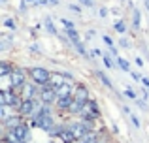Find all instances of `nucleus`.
<instances>
[{"mask_svg": "<svg viewBox=\"0 0 149 143\" xmlns=\"http://www.w3.org/2000/svg\"><path fill=\"white\" fill-rule=\"evenodd\" d=\"M0 104H2V106H10V107H13V109L19 111L23 100H21V96H19L17 90H0Z\"/></svg>", "mask_w": 149, "mask_h": 143, "instance_id": "1", "label": "nucleus"}, {"mask_svg": "<svg viewBox=\"0 0 149 143\" xmlns=\"http://www.w3.org/2000/svg\"><path fill=\"white\" fill-rule=\"evenodd\" d=\"M77 117H79V119H87V121H96V119L100 117V109H98V106H96L95 100L85 102Z\"/></svg>", "mask_w": 149, "mask_h": 143, "instance_id": "2", "label": "nucleus"}, {"mask_svg": "<svg viewBox=\"0 0 149 143\" xmlns=\"http://www.w3.org/2000/svg\"><path fill=\"white\" fill-rule=\"evenodd\" d=\"M29 75H30V79H32V83L40 85V87L49 85V79H51V73L45 70V68H40V66L30 68V70H29Z\"/></svg>", "mask_w": 149, "mask_h": 143, "instance_id": "3", "label": "nucleus"}, {"mask_svg": "<svg viewBox=\"0 0 149 143\" xmlns=\"http://www.w3.org/2000/svg\"><path fill=\"white\" fill-rule=\"evenodd\" d=\"M19 96H21V100L25 102V100H34L36 96H40V85H36V83H29L26 81L25 85H23L21 88H19Z\"/></svg>", "mask_w": 149, "mask_h": 143, "instance_id": "4", "label": "nucleus"}, {"mask_svg": "<svg viewBox=\"0 0 149 143\" xmlns=\"http://www.w3.org/2000/svg\"><path fill=\"white\" fill-rule=\"evenodd\" d=\"M26 75H29V72H26V70H23V68H13V72L10 73L13 90H19V88L26 83Z\"/></svg>", "mask_w": 149, "mask_h": 143, "instance_id": "5", "label": "nucleus"}, {"mask_svg": "<svg viewBox=\"0 0 149 143\" xmlns=\"http://www.w3.org/2000/svg\"><path fill=\"white\" fill-rule=\"evenodd\" d=\"M40 100L44 104H55V100H57V92H55V88L51 87V85H44V87H40Z\"/></svg>", "mask_w": 149, "mask_h": 143, "instance_id": "6", "label": "nucleus"}, {"mask_svg": "<svg viewBox=\"0 0 149 143\" xmlns=\"http://www.w3.org/2000/svg\"><path fill=\"white\" fill-rule=\"evenodd\" d=\"M72 98L77 100V102H81V104H85V102L91 100V94H89L87 87H83V85H76V88H74V92H72Z\"/></svg>", "mask_w": 149, "mask_h": 143, "instance_id": "7", "label": "nucleus"}, {"mask_svg": "<svg viewBox=\"0 0 149 143\" xmlns=\"http://www.w3.org/2000/svg\"><path fill=\"white\" fill-rule=\"evenodd\" d=\"M72 100H74L72 96H62V98H61V96H58V98L55 100V104H53V106L57 107L58 111H66V113H68L70 106H72Z\"/></svg>", "mask_w": 149, "mask_h": 143, "instance_id": "8", "label": "nucleus"}, {"mask_svg": "<svg viewBox=\"0 0 149 143\" xmlns=\"http://www.w3.org/2000/svg\"><path fill=\"white\" fill-rule=\"evenodd\" d=\"M58 140H61L62 143H74V141H76V136H74V134L64 126V128H62V132L58 134Z\"/></svg>", "mask_w": 149, "mask_h": 143, "instance_id": "9", "label": "nucleus"}, {"mask_svg": "<svg viewBox=\"0 0 149 143\" xmlns=\"http://www.w3.org/2000/svg\"><path fill=\"white\" fill-rule=\"evenodd\" d=\"M13 68L15 66H11V64L2 62V64H0V77H2V75H10V73L13 72Z\"/></svg>", "mask_w": 149, "mask_h": 143, "instance_id": "10", "label": "nucleus"}, {"mask_svg": "<svg viewBox=\"0 0 149 143\" xmlns=\"http://www.w3.org/2000/svg\"><path fill=\"white\" fill-rule=\"evenodd\" d=\"M117 64H119V68L121 70H125V72H130V66H128V62L125 59H117Z\"/></svg>", "mask_w": 149, "mask_h": 143, "instance_id": "11", "label": "nucleus"}, {"mask_svg": "<svg viewBox=\"0 0 149 143\" xmlns=\"http://www.w3.org/2000/svg\"><path fill=\"white\" fill-rule=\"evenodd\" d=\"M96 75L100 77V81H102V83L106 85V87H108V88H111V83H109V79H108V77L104 75V73H102V72H98V73H96Z\"/></svg>", "mask_w": 149, "mask_h": 143, "instance_id": "12", "label": "nucleus"}, {"mask_svg": "<svg viewBox=\"0 0 149 143\" xmlns=\"http://www.w3.org/2000/svg\"><path fill=\"white\" fill-rule=\"evenodd\" d=\"M104 64H106V68H113V62L109 59V55H104Z\"/></svg>", "mask_w": 149, "mask_h": 143, "instance_id": "13", "label": "nucleus"}, {"mask_svg": "<svg viewBox=\"0 0 149 143\" xmlns=\"http://www.w3.org/2000/svg\"><path fill=\"white\" fill-rule=\"evenodd\" d=\"M128 117H130V121H132V124H134L136 126V128H140V121H138V117H136V115H128Z\"/></svg>", "mask_w": 149, "mask_h": 143, "instance_id": "14", "label": "nucleus"}, {"mask_svg": "<svg viewBox=\"0 0 149 143\" xmlns=\"http://www.w3.org/2000/svg\"><path fill=\"white\" fill-rule=\"evenodd\" d=\"M45 26H47V30L51 34H55V28H53V25H51V19H45Z\"/></svg>", "mask_w": 149, "mask_h": 143, "instance_id": "15", "label": "nucleus"}, {"mask_svg": "<svg viewBox=\"0 0 149 143\" xmlns=\"http://www.w3.org/2000/svg\"><path fill=\"white\" fill-rule=\"evenodd\" d=\"M115 30L123 34V32H125V25H123V23H117V25H115Z\"/></svg>", "mask_w": 149, "mask_h": 143, "instance_id": "16", "label": "nucleus"}, {"mask_svg": "<svg viewBox=\"0 0 149 143\" xmlns=\"http://www.w3.org/2000/svg\"><path fill=\"white\" fill-rule=\"evenodd\" d=\"M127 96H128V98H132V100H138V96H136L134 92L130 90V88H127Z\"/></svg>", "mask_w": 149, "mask_h": 143, "instance_id": "17", "label": "nucleus"}, {"mask_svg": "<svg viewBox=\"0 0 149 143\" xmlns=\"http://www.w3.org/2000/svg\"><path fill=\"white\" fill-rule=\"evenodd\" d=\"M53 143H62V141H61V140H58V141H53Z\"/></svg>", "mask_w": 149, "mask_h": 143, "instance_id": "18", "label": "nucleus"}]
</instances>
